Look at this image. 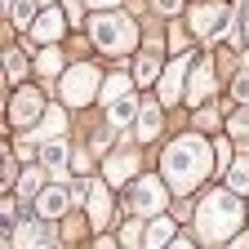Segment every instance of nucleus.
I'll return each mask as SVG.
<instances>
[{
    "instance_id": "f257e3e1",
    "label": "nucleus",
    "mask_w": 249,
    "mask_h": 249,
    "mask_svg": "<svg viewBox=\"0 0 249 249\" xmlns=\"http://www.w3.org/2000/svg\"><path fill=\"white\" fill-rule=\"evenodd\" d=\"M205 174H209V147H205V138L187 134V138L169 142V151H165V178L178 187V192L200 187Z\"/></svg>"
},
{
    "instance_id": "f03ea898",
    "label": "nucleus",
    "mask_w": 249,
    "mask_h": 249,
    "mask_svg": "<svg viewBox=\"0 0 249 249\" xmlns=\"http://www.w3.org/2000/svg\"><path fill=\"white\" fill-rule=\"evenodd\" d=\"M196 227H200V236L209 245L227 240L240 227V200H236V192H209L200 200V209H196Z\"/></svg>"
},
{
    "instance_id": "7ed1b4c3",
    "label": "nucleus",
    "mask_w": 249,
    "mask_h": 249,
    "mask_svg": "<svg viewBox=\"0 0 249 249\" xmlns=\"http://www.w3.org/2000/svg\"><path fill=\"white\" fill-rule=\"evenodd\" d=\"M93 45H98L103 53H129L134 49V36H138V31H134V22L129 18H124V14H98V18H93Z\"/></svg>"
},
{
    "instance_id": "20e7f679",
    "label": "nucleus",
    "mask_w": 249,
    "mask_h": 249,
    "mask_svg": "<svg viewBox=\"0 0 249 249\" xmlns=\"http://www.w3.org/2000/svg\"><path fill=\"white\" fill-rule=\"evenodd\" d=\"M169 200V192L160 187V178H134V187L124 192V209H134V213H160Z\"/></svg>"
},
{
    "instance_id": "39448f33",
    "label": "nucleus",
    "mask_w": 249,
    "mask_h": 249,
    "mask_svg": "<svg viewBox=\"0 0 249 249\" xmlns=\"http://www.w3.org/2000/svg\"><path fill=\"white\" fill-rule=\"evenodd\" d=\"M98 71L89 67V62H80V67H71L67 76H62V98H67L71 107H85V103H93L98 98Z\"/></svg>"
},
{
    "instance_id": "423d86ee",
    "label": "nucleus",
    "mask_w": 249,
    "mask_h": 249,
    "mask_svg": "<svg viewBox=\"0 0 249 249\" xmlns=\"http://www.w3.org/2000/svg\"><path fill=\"white\" fill-rule=\"evenodd\" d=\"M40 116H45V93L36 85H22L14 93V103H9V124H31Z\"/></svg>"
},
{
    "instance_id": "0eeeda50",
    "label": "nucleus",
    "mask_w": 249,
    "mask_h": 249,
    "mask_svg": "<svg viewBox=\"0 0 249 249\" xmlns=\"http://www.w3.org/2000/svg\"><path fill=\"white\" fill-rule=\"evenodd\" d=\"M227 5L223 0H209V5H196L192 9V27H196V36H218V31L227 27Z\"/></svg>"
},
{
    "instance_id": "6e6552de",
    "label": "nucleus",
    "mask_w": 249,
    "mask_h": 249,
    "mask_svg": "<svg viewBox=\"0 0 249 249\" xmlns=\"http://www.w3.org/2000/svg\"><path fill=\"white\" fill-rule=\"evenodd\" d=\"M178 236H174V218H151L142 223V249H169Z\"/></svg>"
},
{
    "instance_id": "1a4fd4ad",
    "label": "nucleus",
    "mask_w": 249,
    "mask_h": 249,
    "mask_svg": "<svg viewBox=\"0 0 249 249\" xmlns=\"http://www.w3.org/2000/svg\"><path fill=\"white\" fill-rule=\"evenodd\" d=\"M67 205H71V192H67V187H45V192L36 196L40 218H62V213H67Z\"/></svg>"
},
{
    "instance_id": "9d476101",
    "label": "nucleus",
    "mask_w": 249,
    "mask_h": 249,
    "mask_svg": "<svg viewBox=\"0 0 249 249\" xmlns=\"http://www.w3.org/2000/svg\"><path fill=\"white\" fill-rule=\"evenodd\" d=\"M134 169H138V156L134 151H116V156H107L103 178L107 182H124V178H134Z\"/></svg>"
},
{
    "instance_id": "9b49d317",
    "label": "nucleus",
    "mask_w": 249,
    "mask_h": 249,
    "mask_svg": "<svg viewBox=\"0 0 249 249\" xmlns=\"http://www.w3.org/2000/svg\"><path fill=\"white\" fill-rule=\"evenodd\" d=\"M89 218H93V227H107V218H111V196L103 182H89Z\"/></svg>"
},
{
    "instance_id": "f8f14e48",
    "label": "nucleus",
    "mask_w": 249,
    "mask_h": 249,
    "mask_svg": "<svg viewBox=\"0 0 249 249\" xmlns=\"http://www.w3.org/2000/svg\"><path fill=\"white\" fill-rule=\"evenodd\" d=\"M67 142H62V138H53V142H45V151H40V160H45V169L49 174H67L71 169V160H67Z\"/></svg>"
},
{
    "instance_id": "ddd939ff",
    "label": "nucleus",
    "mask_w": 249,
    "mask_h": 249,
    "mask_svg": "<svg viewBox=\"0 0 249 249\" xmlns=\"http://www.w3.org/2000/svg\"><path fill=\"white\" fill-rule=\"evenodd\" d=\"M209 93H213V67H209V62H200V67H196V76H192V89H187V103H205L209 98Z\"/></svg>"
},
{
    "instance_id": "4468645a",
    "label": "nucleus",
    "mask_w": 249,
    "mask_h": 249,
    "mask_svg": "<svg viewBox=\"0 0 249 249\" xmlns=\"http://www.w3.org/2000/svg\"><path fill=\"white\" fill-rule=\"evenodd\" d=\"M138 111H142V107L134 103V93H124L120 103H111V107H107V124H111V129H124V124H129Z\"/></svg>"
},
{
    "instance_id": "2eb2a0df",
    "label": "nucleus",
    "mask_w": 249,
    "mask_h": 249,
    "mask_svg": "<svg viewBox=\"0 0 249 249\" xmlns=\"http://www.w3.org/2000/svg\"><path fill=\"white\" fill-rule=\"evenodd\" d=\"M182 76H187V58H178L174 67L165 71V80H160V103H178V85H182Z\"/></svg>"
},
{
    "instance_id": "dca6fc26",
    "label": "nucleus",
    "mask_w": 249,
    "mask_h": 249,
    "mask_svg": "<svg viewBox=\"0 0 249 249\" xmlns=\"http://www.w3.org/2000/svg\"><path fill=\"white\" fill-rule=\"evenodd\" d=\"M160 107H151V103H142V111H138V124H134V129H138V138L147 142V138H156V134H160Z\"/></svg>"
},
{
    "instance_id": "f3484780",
    "label": "nucleus",
    "mask_w": 249,
    "mask_h": 249,
    "mask_svg": "<svg viewBox=\"0 0 249 249\" xmlns=\"http://www.w3.org/2000/svg\"><path fill=\"white\" fill-rule=\"evenodd\" d=\"M31 36H36V40H58V36H62V18H58V9H45V14L36 18V27H31Z\"/></svg>"
},
{
    "instance_id": "a211bd4d",
    "label": "nucleus",
    "mask_w": 249,
    "mask_h": 249,
    "mask_svg": "<svg viewBox=\"0 0 249 249\" xmlns=\"http://www.w3.org/2000/svg\"><path fill=\"white\" fill-rule=\"evenodd\" d=\"M124 93H129V76H120V71H116V76H107V80H103V93H98V98L111 107V103H120V98H124Z\"/></svg>"
},
{
    "instance_id": "6ab92c4d",
    "label": "nucleus",
    "mask_w": 249,
    "mask_h": 249,
    "mask_svg": "<svg viewBox=\"0 0 249 249\" xmlns=\"http://www.w3.org/2000/svg\"><path fill=\"white\" fill-rule=\"evenodd\" d=\"M156 76H160V53H156V45H147V53L138 58V80H142V85H151Z\"/></svg>"
},
{
    "instance_id": "aec40b11",
    "label": "nucleus",
    "mask_w": 249,
    "mask_h": 249,
    "mask_svg": "<svg viewBox=\"0 0 249 249\" xmlns=\"http://www.w3.org/2000/svg\"><path fill=\"white\" fill-rule=\"evenodd\" d=\"M227 187H231V192H249V156L231 160V169H227Z\"/></svg>"
},
{
    "instance_id": "412c9836",
    "label": "nucleus",
    "mask_w": 249,
    "mask_h": 249,
    "mask_svg": "<svg viewBox=\"0 0 249 249\" xmlns=\"http://www.w3.org/2000/svg\"><path fill=\"white\" fill-rule=\"evenodd\" d=\"M62 124H67V120H62V107H49V111L40 116V134H45V138L53 142V138L62 134Z\"/></svg>"
},
{
    "instance_id": "4be33fe9",
    "label": "nucleus",
    "mask_w": 249,
    "mask_h": 249,
    "mask_svg": "<svg viewBox=\"0 0 249 249\" xmlns=\"http://www.w3.org/2000/svg\"><path fill=\"white\" fill-rule=\"evenodd\" d=\"M14 22L18 27H36V0H14Z\"/></svg>"
},
{
    "instance_id": "5701e85b",
    "label": "nucleus",
    "mask_w": 249,
    "mask_h": 249,
    "mask_svg": "<svg viewBox=\"0 0 249 249\" xmlns=\"http://www.w3.org/2000/svg\"><path fill=\"white\" fill-rule=\"evenodd\" d=\"M36 182H40V178H36V169H27V174L18 178V196H22V200H27V196H40V192H36Z\"/></svg>"
},
{
    "instance_id": "b1692460",
    "label": "nucleus",
    "mask_w": 249,
    "mask_h": 249,
    "mask_svg": "<svg viewBox=\"0 0 249 249\" xmlns=\"http://www.w3.org/2000/svg\"><path fill=\"white\" fill-rule=\"evenodd\" d=\"M227 129H231L236 138H249V111H245V107H240V111L231 116V124H227Z\"/></svg>"
},
{
    "instance_id": "393cba45",
    "label": "nucleus",
    "mask_w": 249,
    "mask_h": 249,
    "mask_svg": "<svg viewBox=\"0 0 249 249\" xmlns=\"http://www.w3.org/2000/svg\"><path fill=\"white\" fill-rule=\"evenodd\" d=\"M213 156H218V165H223V169H231V142H227V138L213 142Z\"/></svg>"
},
{
    "instance_id": "a878e982",
    "label": "nucleus",
    "mask_w": 249,
    "mask_h": 249,
    "mask_svg": "<svg viewBox=\"0 0 249 249\" xmlns=\"http://www.w3.org/2000/svg\"><path fill=\"white\" fill-rule=\"evenodd\" d=\"M22 71H27V62H22L18 53H9V58H5V76H9V80H18Z\"/></svg>"
},
{
    "instance_id": "bb28decb",
    "label": "nucleus",
    "mask_w": 249,
    "mask_h": 249,
    "mask_svg": "<svg viewBox=\"0 0 249 249\" xmlns=\"http://www.w3.org/2000/svg\"><path fill=\"white\" fill-rule=\"evenodd\" d=\"M231 93H236V103H249V71H240V76H236Z\"/></svg>"
},
{
    "instance_id": "cd10ccee",
    "label": "nucleus",
    "mask_w": 249,
    "mask_h": 249,
    "mask_svg": "<svg viewBox=\"0 0 249 249\" xmlns=\"http://www.w3.org/2000/svg\"><path fill=\"white\" fill-rule=\"evenodd\" d=\"M36 67H40L45 76H49V71H58V49H45V53H40V62H36Z\"/></svg>"
},
{
    "instance_id": "c85d7f7f",
    "label": "nucleus",
    "mask_w": 249,
    "mask_h": 249,
    "mask_svg": "<svg viewBox=\"0 0 249 249\" xmlns=\"http://www.w3.org/2000/svg\"><path fill=\"white\" fill-rule=\"evenodd\" d=\"M71 169H76V174H89V156H85V151L71 156Z\"/></svg>"
},
{
    "instance_id": "c756f323",
    "label": "nucleus",
    "mask_w": 249,
    "mask_h": 249,
    "mask_svg": "<svg viewBox=\"0 0 249 249\" xmlns=\"http://www.w3.org/2000/svg\"><path fill=\"white\" fill-rule=\"evenodd\" d=\"M169 45H174V49L182 53V45H187V36H182V27H174V31H169Z\"/></svg>"
},
{
    "instance_id": "7c9ffc66",
    "label": "nucleus",
    "mask_w": 249,
    "mask_h": 249,
    "mask_svg": "<svg viewBox=\"0 0 249 249\" xmlns=\"http://www.w3.org/2000/svg\"><path fill=\"white\" fill-rule=\"evenodd\" d=\"M151 5H156V9H160V14H174V9L182 5V0H151Z\"/></svg>"
},
{
    "instance_id": "2f4dec72",
    "label": "nucleus",
    "mask_w": 249,
    "mask_h": 249,
    "mask_svg": "<svg viewBox=\"0 0 249 249\" xmlns=\"http://www.w3.org/2000/svg\"><path fill=\"white\" fill-rule=\"evenodd\" d=\"M196 124H200V129H213V124H218V116H213V111H200V120H196Z\"/></svg>"
},
{
    "instance_id": "473e14b6",
    "label": "nucleus",
    "mask_w": 249,
    "mask_h": 249,
    "mask_svg": "<svg viewBox=\"0 0 249 249\" xmlns=\"http://www.w3.org/2000/svg\"><path fill=\"white\" fill-rule=\"evenodd\" d=\"M67 18H76V22H80V0H67Z\"/></svg>"
},
{
    "instance_id": "72a5a7b5",
    "label": "nucleus",
    "mask_w": 249,
    "mask_h": 249,
    "mask_svg": "<svg viewBox=\"0 0 249 249\" xmlns=\"http://www.w3.org/2000/svg\"><path fill=\"white\" fill-rule=\"evenodd\" d=\"M169 249H192V240H182V236H178V240H174Z\"/></svg>"
},
{
    "instance_id": "f704fd0d",
    "label": "nucleus",
    "mask_w": 249,
    "mask_h": 249,
    "mask_svg": "<svg viewBox=\"0 0 249 249\" xmlns=\"http://www.w3.org/2000/svg\"><path fill=\"white\" fill-rule=\"evenodd\" d=\"M98 249H116V240H111V236H103V240H98Z\"/></svg>"
},
{
    "instance_id": "c9c22d12",
    "label": "nucleus",
    "mask_w": 249,
    "mask_h": 249,
    "mask_svg": "<svg viewBox=\"0 0 249 249\" xmlns=\"http://www.w3.org/2000/svg\"><path fill=\"white\" fill-rule=\"evenodd\" d=\"M89 5H98V9H107V5H120V0H89Z\"/></svg>"
},
{
    "instance_id": "e433bc0d",
    "label": "nucleus",
    "mask_w": 249,
    "mask_h": 249,
    "mask_svg": "<svg viewBox=\"0 0 249 249\" xmlns=\"http://www.w3.org/2000/svg\"><path fill=\"white\" fill-rule=\"evenodd\" d=\"M231 249H249V236H240V240H236V245H231Z\"/></svg>"
},
{
    "instance_id": "4c0bfd02",
    "label": "nucleus",
    "mask_w": 249,
    "mask_h": 249,
    "mask_svg": "<svg viewBox=\"0 0 249 249\" xmlns=\"http://www.w3.org/2000/svg\"><path fill=\"white\" fill-rule=\"evenodd\" d=\"M245 31H249V18H245Z\"/></svg>"
}]
</instances>
